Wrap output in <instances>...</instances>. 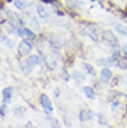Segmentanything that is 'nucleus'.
<instances>
[{
    "label": "nucleus",
    "instance_id": "f257e3e1",
    "mask_svg": "<svg viewBox=\"0 0 127 128\" xmlns=\"http://www.w3.org/2000/svg\"><path fill=\"white\" fill-rule=\"evenodd\" d=\"M102 40L106 42V43L113 49L119 48V42H117V39H116V36H114V34L112 31H103L102 32Z\"/></svg>",
    "mask_w": 127,
    "mask_h": 128
},
{
    "label": "nucleus",
    "instance_id": "f03ea898",
    "mask_svg": "<svg viewBox=\"0 0 127 128\" xmlns=\"http://www.w3.org/2000/svg\"><path fill=\"white\" fill-rule=\"evenodd\" d=\"M39 100H41V106H42V109H43V112L46 113V114H52V112H53V106H52L50 99H49L46 95H41Z\"/></svg>",
    "mask_w": 127,
    "mask_h": 128
},
{
    "label": "nucleus",
    "instance_id": "7ed1b4c3",
    "mask_svg": "<svg viewBox=\"0 0 127 128\" xmlns=\"http://www.w3.org/2000/svg\"><path fill=\"white\" fill-rule=\"evenodd\" d=\"M31 49H32V45L27 40V39H24V40H21V43H20V46H18V53L21 56H28Z\"/></svg>",
    "mask_w": 127,
    "mask_h": 128
},
{
    "label": "nucleus",
    "instance_id": "20e7f679",
    "mask_svg": "<svg viewBox=\"0 0 127 128\" xmlns=\"http://www.w3.org/2000/svg\"><path fill=\"white\" fill-rule=\"evenodd\" d=\"M110 80H112V71L109 68L103 67L101 70V81L103 84H108V82H110Z\"/></svg>",
    "mask_w": 127,
    "mask_h": 128
},
{
    "label": "nucleus",
    "instance_id": "39448f33",
    "mask_svg": "<svg viewBox=\"0 0 127 128\" xmlns=\"http://www.w3.org/2000/svg\"><path fill=\"white\" fill-rule=\"evenodd\" d=\"M92 118H94V113L91 110H83V112H80V121L87 122Z\"/></svg>",
    "mask_w": 127,
    "mask_h": 128
},
{
    "label": "nucleus",
    "instance_id": "423d86ee",
    "mask_svg": "<svg viewBox=\"0 0 127 128\" xmlns=\"http://www.w3.org/2000/svg\"><path fill=\"white\" fill-rule=\"evenodd\" d=\"M18 32H20V35H21L22 38H25V39H35V34H34L31 29H28V28H21Z\"/></svg>",
    "mask_w": 127,
    "mask_h": 128
},
{
    "label": "nucleus",
    "instance_id": "0eeeda50",
    "mask_svg": "<svg viewBox=\"0 0 127 128\" xmlns=\"http://www.w3.org/2000/svg\"><path fill=\"white\" fill-rule=\"evenodd\" d=\"M27 64H28L29 67H35V66H39L41 64V57L36 54H32L28 57V60H27Z\"/></svg>",
    "mask_w": 127,
    "mask_h": 128
},
{
    "label": "nucleus",
    "instance_id": "6e6552de",
    "mask_svg": "<svg viewBox=\"0 0 127 128\" xmlns=\"http://www.w3.org/2000/svg\"><path fill=\"white\" fill-rule=\"evenodd\" d=\"M11 96H13V88L11 86H7L3 89V102L4 103H9L10 99H11Z\"/></svg>",
    "mask_w": 127,
    "mask_h": 128
},
{
    "label": "nucleus",
    "instance_id": "1a4fd4ad",
    "mask_svg": "<svg viewBox=\"0 0 127 128\" xmlns=\"http://www.w3.org/2000/svg\"><path fill=\"white\" fill-rule=\"evenodd\" d=\"M114 66H116L117 68H121V70H127V57L126 56H120Z\"/></svg>",
    "mask_w": 127,
    "mask_h": 128
},
{
    "label": "nucleus",
    "instance_id": "9d476101",
    "mask_svg": "<svg viewBox=\"0 0 127 128\" xmlns=\"http://www.w3.org/2000/svg\"><path fill=\"white\" fill-rule=\"evenodd\" d=\"M83 90H84V95H85L88 99H94V98H95V92H94V89H92L91 86H84Z\"/></svg>",
    "mask_w": 127,
    "mask_h": 128
},
{
    "label": "nucleus",
    "instance_id": "9b49d317",
    "mask_svg": "<svg viewBox=\"0 0 127 128\" xmlns=\"http://www.w3.org/2000/svg\"><path fill=\"white\" fill-rule=\"evenodd\" d=\"M36 10H38V14H39V17L41 18H43V20H48V17H49V14H48V11L43 8V7L39 4L38 7H36Z\"/></svg>",
    "mask_w": 127,
    "mask_h": 128
},
{
    "label": "nucleus",
    "instance_id": "f8f14e48",
    "mask_svg": "<svg viewBox=\"0 0 127 128\" xmlns=\"http://www.w3.org/2000/svg\"><path fill=\"white\" fill-rule=\"evenodd\" d=\"M116 31L119 34H121L123 36H127V25H124V24H117L116 25Z\"/></svg>",
    "mask_w": 127,
    "mask_h": 128
},
{
    "label": "nucleus",
    "instance_id": "ddd939ff",
    "mask_svg": "<svg viewBox=\"0 0 127 128\" xmlns=\"http://www.w3.org/2000/svg\"><path fill=\"white\" fill-rule=\"evenodd\" d=\"M98 64H101V66H103V67H109V66L114 64V61L112 60L110 57L109 58H101V60H98Z\"/></svg>",
    "mask_w": 127,
    "mask_h": 128
},
{
    "label": "nucleus",
    "instance_id": "4468645a",
    "mask_svg": "<svg viewBox=\"0 0 127 128\" xmlns=\"http://www.w3.org/2000/svg\"><path fill=\"white\" fill-rule=\"evenodd\" d=\"M14 4H16V7H17V8H18V10H22V8H24V7L27 6V4H25V2H24V0H16V2H14Z\"/></svg>",
    "mask_w": 127,
    "mask_h": 128
},
{
    "label": "nucleus",
    "instance_id": "2eb2a0df",
    "mask_svg": "<svg viewBox=\"0 0 127 128\" xmlns=\"http://www.w3.org/2000/svg\"><path fill=\"white\" fill-rule=\"evenodd\" d=\"M83 67H84V70H85L89 74V75H94V74H95V71H94V68H92L91 66H89V64H83Z\"/></svg>",
    "mask_w": 127,
    "mask_h": 128
},
{
    "label": "nucleus",
    "instance_id": "dca6fc26",
    "mask_svg": "<svg viewBox=\"0 0 127 128\" xmlns=\"http://www.w3.org/2000/svg\"><path fill=\"white\" fill-rule=\"evenodd\" d=\"M74 78H76L77 82H81V81H84V75L81 72H74Z\"/></svg>",
    "mask_w": 127,
    "mask_h": 128
},
{
    "label": "nucleus",
    "instance_id": "f3484780",
    "mask_svg": "<svg viewBox=\"0 0 127 128\" xmlns=\"http://www.w3.org/2000/svg\"><path fill=\"white\" fill-rule=\"evenodd\" d=\"M66 2L70 7H77V2H73V0H66Z\"/></svg>",
    "mask_w": 127,
    "mask_h": 128
},
{
    "label": "nucleus",
    "instance_id": "a211bd4d",
    "mask_svg": "<svg viewBox=\"0 0 127 128\" xmlns=\"http://www.w3.org/2000/svg\"><path fill=\"white\" fill-rule=\"evenodd\" d=\"M121 52H123L124 54H127V43H126V45L121 46Z\"/></svg>",
    "mask_w": 127,
    "mask_h": 128
},
{
    "label": "nucleus",
    "instance_id": "6ab92c4d",
    "mask_svg": "<svg viewBox=\"0 0 127 128\" xmlns=\"http://www.w3.org/2000/svg\"><path fill=\"white\" fill-rule=\"evenodd\" d=\"M6 114V106H2V116Z\"/></svg>",
    "mask_w": 127,
    "mask_h": 128
},
{
    "label": "nucleus",
    "instance_id": "aec40b11",
    "mask_svg": "<svg viewBox=\"0 0 127 128\" xmlns=\"http://www.w3.org/2000/svg\"><path fill=\"white\" fill-rule=\"evenodd\" d=\"M45 2H53V0H45Z\"/></svg>",
    "mask_w": 127,
    "mask_h": 128
}]
</instances>
